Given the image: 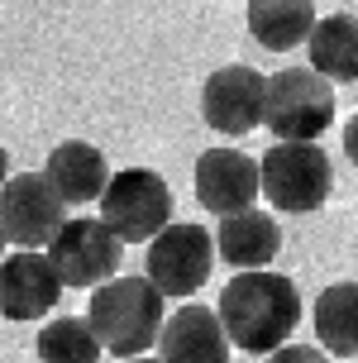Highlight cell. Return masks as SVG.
Masks as SVG:
<instances>
[{
  "instance_id": "obj_1",
  "label": "cell",
  "mask_w": 358,
  "mask_h": 363,
  "mask_svg": "<svg viewBox=\"0 0 358 363\" xmlns=\"http://www.w3.org/2000/svg\"><path fill=\"white\" fill-rule=\"evenodd\" d=\"M220 320L230 330V340L239 354H277L291 340V330L301 325V291L282 272H239L220 291Z\"/></svg>"
},
{
  "instance_id": "obj_2",
  "label": "cell",
  "mask_w": 358,
  "mask_h": 363,
  "mask_svg": "<svg viewBox=\"0 0 358 363\" xmlns=\"http://www.w3.org/2000/svg\"><path fill=\"white\" fill-rule=\"evenodd\" d=\"M162 296L148 277H110L91 291L86 320L96 340L115 359H143L148 349H158L162 335Z\"/></svg>"
},
{
  "instance_id": "obj_3",
  "label": "cell",
  "mask_w": 358,
  "mask_h": 363,
  "mask_svg": "<svg viewBox=\"0 0 358 363\" xmlns=\"http://www.w3.org/2000/svg\"><path fill=\"white\" fill-rule=\"evenodd\" d=\"M263 163V196L282 211V216H311L330 201L335 186V167L320 144H286L272 139V148L258 158Z\"/></svg>"
},
{
  "instance_id": "obj_4",
  "label": "cell",
  "mask_w": 358,
  "mask_h": 363,
  "mask_svg": "<svg viewBox=\"0 0 358 363\" xmlns=\"http://www.w3.org/2000/svg\"><path fill=\"white\" fill-rule=\"evenodd\" d=\"M335 125V86L315 67H286L268 77V129L286 144H315Z\"/></svg>"
},
{
  "instance_id": "obj_5",
  "label": "cell",
  "mask_w": 358,
  "mask_h": 363,
  "mask_svg": "<svg viewBox=\"0 0 358 363\" xmlns=\"http://www.w3.org/2000/svg\"><path fill=\"white\" fill-rule=\"evenodd\" d=\"M101 220L120 235V244H153L172 225V191L153 167H125L101 196Z\"/></svg>"
},
{
  "instance_id": "obj_6",
  "label": "cell",
  "mask_w": 358,
  "mask_h": 363,
  "mask_svg": "<svg viewBox=\"0 0 358 363\" xmlns=\"http://www.w3.org/2000/svg\"><path fill=\"white\" fill-rule=\"evenodd\" d=\"M211 263H215V235L201 230V225H167L148 254H143V277L162 291V296H191L201 291V282L211 277Z\"/></svg>"
},
{
  "instance_id": "obj_7",
  "label": "cell",
  "mask_w": 358,
  "mask_h": 363,
  "mask_svg": "<svg viewBox=\"0 0 358 363\" xmlns=\"http://www.w3.org/2000/svg\"><path fill=\"white\" fill-rule=\"evenodd\" d=\"M201 115L225 139L253 134L258 125H268V77L258 67H244V62L211 72L201 86Z\"/></svg>"
},
{
  "instance_id": "obj_8",
  "label": "cell",
  "mask_w": 358,
  "mask_h": 363,
  "mask_svg": "<svg viewBox=\"0 0 358 363\" xmlns=\"http://www.w3.org/2000/svg\"><path fill=\"white\" fill-rule=\"evenodd\" d=\"M0 225L15 249H48L67 225V201L43 172H19L0 186Z\"/></svg>"
},
{
  "instance_id": "obj_9",
  "label": "cell",
  "mask_w": 358,
  "mask_h": 363,
  "mask_svg": "<svg viewBox=\"0 0 358 363\" xmlns=\"http://www.w3.org/2000/svg\"><path fill=\"white\" fill-rule=\"evenodd\" d=\"M48 258H53L62 287H82V291L91 287L96 291L120 268V235L101 216H77L57 230V239L48 244Z\"/></svg>"
},
{
  "instance_id": "obj_10",
  "label": "cell",
  "mask_w": 358,
  "mask_h": 363,
  "mask_svg": "<svg viewBox=\"0 0 358 363\" xmlns=\"http://www.w3.org/2000/svg\"><path fill=\"white\" fill-rule=\"evenodd\" d=\"M263 196V163L239 148H206L196 163V201L215 216H239Z\"/></svg>"
},
{
  "instance_id": "obj_11",
  "label": "cell",
  "mask_w": 358,
  "mask_h": 363,
  "mask_svg": "<svg viewBox=\"0 0 358 363\" xmlns=\"http://www.w3.org/2000/svg\"><path fill=\"white\" fill-rule=\"evenodd\" d=\"M57 296H62V277L48 254L19 249L0 258V315L5 320H38L57 306Z\"/></svg>"
},
{
  "instance_id": "obj_12",
  "label": "cell",
  "mask_w": 358,
  "mask_h": 363,
  "mask_svg": "<svg viewBox=\"0 0 358 363\" xmlns=\"http://www.w3.org/2000/svg\"><path fill=\"white\" fill-rule=\"evenodd\" d=\"M230 349L234 340L220 320V311L181 306L162 320V335H158L162 363H230Z\"/></svg>"
},
{
  "instance_id": "obj_13",
  "label": "cell",
  "mask_w": 358,
  "mask_h": 363,
  "mask_svg": "<svg viewBox=\"0 0 358 363\" xmlns=\"http://www.w3.org/2000/svg\"><path fill=\"white\" fill-rule=\"evenodd\" d=\"M43 177L53 182V191L67 206H86V201H101L110 186V163L106 153L86 139H67V144H57L48 153V167H43Z\"/></svg>"
},
{
  "instance_id": "obj_14",
  "label": "cell",
  "mask_w": 358,
  "mask_h": 363,
  "mask_svg": "<svg viewBox=\"0 0 358 363\" xmlns=\"http://www.w3.org/2000/svg\"><path fill=\"white\" fill-rule=\"evenodd\" d=\"M282 249V230L268 211H239V216H225L220 230H215V254L225 258L230 268L253 272V268H268Z\"/></svg>"
},
{
  "instance_id": "obj_15",
  "label": "cell",
  "mask_w": 358,
  "mask_h": 363,
  "mask_svg": "<svg viewBox=\"0 0 358 363\" xmlns=\"http://www.w3.org/2000/svg\"><path fill=\"white\" fill-rule=\"evenodd\" d=\"M315 24V0H249V34L272 53L311 43Z\"/></svg>"
},
{
  "instance_id": "obj_16",
  "label": "cell",
  "mask_w": 358,
  "mask_h": 363,
  "mask_svg": "<svg viewBox=\"0 0 358 363\" xmlns=\"http://www.w3.org/2000/svg\"><path fill=\"white\" fill-rule=\"evenodd\" d=\"M311 67L330 82H358V19L354 15H325L306 43Z\"/></svg>"
},
{
  "instance_id": "obj_17",
  "label": "cell",
  "mask_w": 358,
  "mask_h": 363,
  "mask_svg": "<svg viewBox=\"0 0 358 363\" xmlns=\"http://www.w3.org/2000/svg\"><path fill=\"white\" fill-rule=\"evenodd\" d=\"M315 340L340 359H358V282H335L315 296Z\"/></svg>"
},
{
  "instance_id": "obj_18",
  "label": "cell",
  "mask_w": 358,
  "mask_h": 363,
  "mask_svg": "<svg viewBox=\"0 0 358 363\" xmlns=\"http://www.w3.org/2000/svg\"><path fill=\"white\" fill-rule=\"evenodd\" d=\"M34 349H38V363H101V354H106L91 320H77V315H53L38 330Z\"/></svg>"
},
{
  "instance_id": "obj_19",
  "label": "cell",
  "mask_w": 358,
  "mask_h": 363,
  "mask_svg": "<svg viewBox=\"0 0 358 363\" xmlns=\"http://www.w3.org/2000/svg\"><path fill=\"white\" fill-rule=\"evenodd\" d=\"M263 363H330V354L315 345H282L277 354H268Z\"/></svg>"
},
{
  "instance_id": "obj_20",
  "label": "cell",
  "mask_w": 358,
  "mask_h": 363,
  "mask_svg": "<svg viewBox=\"0 0 358 363\" xmlns=\"http://www.w3.org/2000/svg\"><path fill=\"white\" fill-rule=\"evenodd\" d=\"M344 153H349V158H354V167H358V115L344 125Z\"/></svg>"
},
{
  "instance_id": "obj_21",
  "label": "cell",
  "mask_w": 358,
  "mask_h": 363,
  "mask_svg": "<svg viewBox=\"0 0 358 363\" xmlns=\"http://www.w3.org/2000/svg\"><path fill=\"white\" fill-rule=\"evenodd\" d=\"M10 182V153H5V144H0V186Z\"/></svg>"
},
{
  "instance_id": "obj_22",
  "label": "cell",
  "mask_w": 358,
  "mask_h": 363,
  "mask_svg": "<svg viewBox=\"0 0 358 363\" xmlns=\"http://www.w3.org/2000/svg\"><path fill=\"white\" fill-rule=\"evenodd\" d=\"M5 244H10V235H5V225H0V254H5Z\"/></svg>"
},
{
  "instance_id": "obj_23",
  "label": "cell",
  "mask_w": 358,
  "mask_h": 363,
  "mask_svg": "<svg viewBox=\"0 0 358 363\" xmlns=\"http://www.w3.org/2000/svg\"><path fill=\"white\" fill-rule=\"evenodd\" d=\"M120 363H162V359H120Z\"/></svg>"
}]
</instances>
